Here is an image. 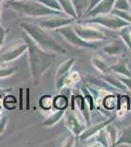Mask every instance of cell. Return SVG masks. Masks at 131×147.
I'll return each mask as SVG.
<instances>
[{
    "label": "cell",
    "mask_w": 131,
    "mask_h": 147,
    "mask_svg": "<svg viewBox=\"0 0 131 147\" xmlns=\"http://www.w3.org/2000/svg\"><path fill=\"white\" fill-rule=\"evenodd\" d=\"M22 38L28 45L30 75H32L33 82L35 84H39L45 72L55 62L56 56L55 53L47 52L39 47L25 30L22 34Z\"/></svg>",
    "instance_id": "1"
},
{
    "label": "cell",
    "mask_w": 131,
    "mask_h": 147,
    "mask_svg": "<svg viewBox=\"0 0 131 147\" xmlns=\"http://www.w3.org/2000/svg\"><path fill=\"white\" fill-rule=\"evenodd\" d=\"M21 28L34 40V42L43 50L51 53L66 54L67 50L57 41V39L46 32V30L39 25L30 22H22Z\"/></svg>",
    "instance_id": "2"
},
{
    "label": "cell",
    "mask_w": 131,
    "mask_h": 147,
    "mask_svg": "<svg viewBox=\"0 0 131 147\" xmlns=\"http://www.w3.org/2000/svg\"><path fill=\"white\" fill-rule=\"evenodd\" d=\"M9 6L26 17L39 18L54 15H65V13L49 8L36 0H11Z\"/></svg>",
    "instance_id": "3"
},
{
    "label": "cell",
    "mask_w": 131,
    "mask_h": 147,
    "mask_svg": "<svg viewBox=\"0 0 131 147\" xmlns=\"http://www.w3.org/2000/svg\"><path fill=\"white\" fill-rule=\"evenodd\" d=\"M83 23L86 24H96V25L103 26L105 28H108L110 30H118L121 28L126 27V26H130L129 23L125 22L118 16L115 15L113 13L108 14H99L94 17H91L90 19L83 21Z\"/></svg>",
    "instance_id": "4"
},
{
    "label": "cell",
    "mask_w": 131,
    "mask_h": 147,
    "mask_svg": "<svg viewBox=\"0 0 131 147\" xmlns=\"http://www.w3.org/2000/svg\"><path fill=\"white\" fill-rule=\"evenodd\" d=\"M73 30L77 32L78 36H80L82 39L87 40L90 42H98L101 40H106L108 37L107 35L99 28L93 27L86 23L77 24L73 27Z\"/></svg>",
    "instance_id": "5"
},
{
    "label": "cell",
    "mask_w": 131,
    "mask_h": 147,
    "mask_svg": "<svg viewBox=\"0 0 131 147\" xmlns=\"http://www.w3.org/2000/svg\"><path fill=\"white\" fill-rule=\"evenodd\" d=\"M57 30H58L59 34H60L62 36L66 39V41H68L70 44L77 47V48L97 49L99 47V45L97 43L87 41V40H84V39H82L80 36H78V35L77 34V32L73 30V27H71L70 25L58 28Z\"/></svg>",
    "instance_id": "6"
},
{
    "label": "cell",
    "mask_w": 131,
    "mask_h": 147,
    "mask_svg": "<svg viewBox=\"0 0 131 147\" xmlns=\"http://www.w3.org/2000/svg\"><path fill=\"white\" fill-rule=\"evenodd\" d=\"M64 120H65V125L68 129L77 137L79 136L87 127L83 117L80 118L78 114L75 112V110L73 109L66 111L64 115Z\"/></svg>",
    "instance_id": "7"
},
{
    "label": "cell",
    "mask_w": 131,
    "mask_h": 147,
    "mask_svg": "<svg viewBox=\"0 0 131 147\" xmlns=\"http://www.w3.org/2000/svg\"><path fill=\"white\" fill-rule=\"evenodd\" d=\"M73 22H75V19L69 17V16L54 15L52 17H50L49 19L41 21L39 26L45 28V30H58L60 28L71 25Z\"/></svg>",
    "instance_id": "8"
},
{
    "label": "cell",
    "mask_w": 131,
    "mask_h": 147,
    "mask_svg": "<svg viewBox=\"0 0 131 147\" xmlns=\"http://www.w3.org/2000/svg\"><path fill=\"white\" fill-rule=\"evenodd\" d=\"M127 46L125 45V43L123 42V40L120 38H116L111 42V43L107 44L102 47V51L105 54L109 56H120L126 53L127 50Z\"/></svg>",
    "instance_id": "9"
},
{
    "label": "cell",
    "mask_w": 131,
    "mask_h": 147,
    "mask_svg": "<svg viewBox=\"0 0 131 147\" xmlns=\"http://www.w3.org/2000/svg\"><path fill=\"white\" fill-rule=\"evenodd\" d=\"M115 119H116V116H112L110 119L104 121V122L97 123V124L92 125H87V127L85 129L84 131L78 136V138H79L80 140H86V139H89L90 137L96 136V134L99 131V130H101L102 129H104V127H106L108 125L111 124V123H113L114 121H115Z\"/></svg>",
    "instance_id": "10"
},
{
    "label": "cell",
    "mask_w": 131,
    "mask_h": 147,
    "mask_svg": "<svg viewBox=\"0 0 131 147\" xmlns=\"http://www.w3.org/2000/svg\"><path fill=\"white\" fill-rule=\"evenodd\" d=\"M116 0H101L95 7H93L91 10H89L85 15L87 17H94L99 14H108L111 13L114 9Z\"/></svg>",
    "instance_id": "11"
},
{
    "label": "cell",
    "mask_w": 131,
    "mask_h": 147,
    "mask_svg": "<svg viewBox=\"0 0 131 147\" xmlns=\"http://www.w3.org/2000/svg\"><path fill=\"white\" fill-rule=\"evenodd\" d=\"M27 50H28V45L26 42L17 44L16 46H14L13 48H11L8 52L4 53L3 55L0 57V61L5 62V63L12 62V61H14L15 59L19 58L21 55H23Z\"/></svg>",
    "instance_id": "12"
},
{
    "label": "cell",
    "mask_w": 131,
    "mask_h": 147,
    "mask_svg": "<svg viewBox=\"0 0 131 147\" xmlns=\"http://www.w3.org/2000/svg\"><path fill=\"white\" fill-rule=\"evenodd\" d=\"M110 71L121 77H131V71L128 68L127 62L124 59H120L114 65L110 66Z\"/></svg>",
    "instance_id": "13"
},
{
    "label": "cell",
    "mask_w": 131,
    "mask_h": 147,
    "mask_svg": "<svg viewBox=\"0 0 131 147\" xmlns=\"http://www.w3.org/2000/svg\"><path fill=\"white\" fill-rule=\"evenodd\" d=\"M101 78L104 80H106V82H108L111 86H113L114 88L118 89V90H120L122 92L127 90L125 84L121 82V80H120V78H118V76H116V74H115V75H112V74H110V73L104 74V75H102Z\"/></svg>",
    "instance_id": "14"
},
{
    "label": "cell",
    "mask_w": 131,
    "mask_h": 147,
    "mask_svg": "<svg viewBox=\"0 0 131 147\" xmlns=\"http://www.w3.org/2000/svg\"><path fill=\"white\" fill-rule=\"evenodd\" d=\"M120 145L131 146V125L123 127L121 134L118 138V140L116 141L114 146H120Z\"/></svg>",
    "instance_id": "15"
},
{
    "label": "cell",
    "mask_w": 131,
    "mask_h": 147,
    "mask_svg": "<svg viewBox=\"0 0 131 147\" xmlns=\"http://www.w3.org/2000/svg\"><path fill=\"white\" fill-rule=\"evenodd\" d=\"M118 116H123L130 109V99L127 95H118Z\"/></svg>",
    "instance_id": "16"
},
{
    "label": "cell",
    "mask_w": 131,
    "mask_h": 147,
    "mask_svg": "<svg viewBox=\"0 0 131 147\" xmlns=\"http://www.w3.org/2000/svg\"><path fill=\"white\" fill-rule=\"evenodd\" d=\"M77 59L75 58H70L68 60H66L65 62H63L59 66L58 70L56 72V76H55V79H58L60 77H63V76L69 75V72L71 69V67L73 66V64L75 63Z\"/></svg>",
    "instance_id": "17"
},
{
    "label": "cell",
    "mask_w": 131,
    "mask_h": 147,
    "mask_svg": "<svg viewBox=\"0 0 131 147\" xmlns=\"http://www.w3.org/2000/svg\"><path fill=\"white\" fill-rule=\"evenodd\" d=\"M91 63H92L93 67L96 68L100 73H102V75H104V74H108V73L111 72V71H110L109 64L107 63L104 59H102L101 57L93 56L92 59H91Z\"/></svg>",
    "instance_id": "18"
},
{
    "label": "cell",
    "mask_w": 131,
    "mask_h": 147,
    "mask_svg": "<svg viewBox=\"0 0 131 147\" xmlns=\"http://www.w3.org/2000/svg\"><path fill=\"white\" fill-rule=\"evenodd\" d=\"M58 1L61 5L62 11H63L67 16L77 20V12H75V7H73V2H71V0H58Z\"/></svg>",
    "instance_id": "19"
},
{
    "label": "cell",
    "mask_w": 131,
    "mask_h": 147,
    "mask_svg": "<svg viewBox=\"0 0 131 147\" xmlns=\"http://www.w3.org/2000/svg\"><path fill=\"white\" fill-rule=\"evenodd\" d=\"M73 4V7L77 12V19L82 18L83 15L88 10V6H89V0H71Z\"/></svg>",
    "instance_id": "20"
},
{
    "label": "cell",
    "mask_w": 131,
    "mask_h": 147,
    "mask_svg": "<svg viewBox=\"0 0 131 147\" xmlns=\"http://www.w3.org/2000/svg\"><path fill=\"white\" fill-rule=\"evenodd\" d=\"M65 113H66V110H57V112L51 114V115L42 123V125H43V127H53V125H56L62 118H64Z\"/></svg>",
    "instance_id": "21"
},
{
    "label": "cell",
    "mask_w": 131,
    "mask_h": 147,
    "mask_svg": "<svg viewBox=\"0 0 131 147\" xmlns=\"http://www.w3.org/2000/svg\"><path fill=\"white\" fill-rule=\"evenodd\" d=\"M88 80L92 85H94L95 88H100L103 91H109L112 90L114 88L113 86H111L106 80H104L102 78H97V77H89Z\"/></svg>",
    "instance_id": "22"
},
{
    "label": "cell",
    "mask_w": 131,
    "mask_h": 147,
    "mask_svg": "<svg viewBox=\"0 0 131 147\" xmlns=\"http://www.w3.org/2000/svg\"><path fill=\"white\" fill-rule=\"evenodd\" d=\"M69 105V97L64 94H59L53 98V107L56 110H66Z\"/></svg>",
    "instance_id": "23"
},
{
    "label": "cell",
    "mask_w": 131,
    "mask_h": 147,
    "mask_svg": "<svg viewBox=\"0 0 131 147\" xmlns=\"http://www.w3.org/2000/svg\"><path fill=\"white\" fill-rule=\"evenodd\" d=\"M96 134H97L96 136L97 142H98L99 144H101V146H105V147L112 146L106 127H104V129H102L101 130H99Z\"/></svg>",
    "instance_id": "24"
},
{
    "label": "cell",
    "mask_w": 131,
    "mask_h": 147,
    "mask_svg": "<svg viewBox=\"0 0 131 147\" xmlns=\"http://www.w3.org/2000/svg\"><path fill=\"white\" fill-rule=\"evenodd\" d=\"M120 30V37L123 40L125 45L127 48L131 51V32H130V27L126 26V27L121 28Z\"/></svg>",
    "instance_id": "25"
},
{
    "label": "cell",
    "mask_w": 131,
    "mask_h": 147,
    "mask_svg": "<svg viewBox=\"0 0 131 147\" xmlns=\"http://www.w3.org/2000/svg\"><path fill=\"white\" fill-rule=\"evenodd\" d=\"M106 129H107V132H108V136H109L112 146H114L116 143V141L118 140V127H116L115 125H113V123H111V124L106 127Z\"/></svg>",
    "instance_id": "26"
},
{
    "label": "cell",
    "mask_w": 131,
    "mask_h": 147,
    "mask_svg": "<svg viewBox=\"0 0 131 147\" xmlns=\"http://www.w3.org/2000/svg\"><path fill=\"white\" fill-rule=\"evenodd\" d=\"M102 104L104 105L105 108H107L108 110H113L114 108L118 105V96L116 95H107L105 98L102 100Z\"/></svg>",
    "instance_id": "27"
},
{
    "label": "cell",
    "mask_w": 131,
    "mask_h": 147,
    "mask_svg": "<svg viewBox=\"0 0 131 147\" xmlns=\"http://www.w3.org/2000/svg\"><path fill=\"white\" fill-rule=\"evenodd\" d=\"M39 106L43 110H50L53 106V98L51 95H43L39 99Z\"/></svg>",
    "instance_id": "28"
},
{
    "label": "cell",
    "mask_w": 131,
    "mask_h": 147,
    "mask_svg": "<svg viewBox=\"0 0 131 147\" xmlns=\"http://www.w3.org/2000/svg\"><path fill=\"white\" fill-rule=\"evenodd\" d=\"M36 1L40 2L41 4H43V5L49 7V8L53 9V10L63 12V11H62L61 5H60V3H59L58 0H36ZM63 13H64V12H63Z\"/></svg>",
    "instance_id": "29"
},
{
    "label": "cell",
    "mask_w": 131,
    "mask_h": 147,
    "mask_svg": "<svg viewBox=\"0 0 131 147\" xmlns=\"http://www.w3.org/2000/svg\"><path fill=\"white\" fill-rule=\"evenodd\" d=\"M111 13L118 16L120 18H121L122 20H124L125 22L129 23L131 25V13L129 11H121V10H116V9H113Z\"/></svg>",
    "instance_id": "30"
},
{
    "label": "cell",
    "mask_w": 131,
    "mask_h": 147,
    "mask_svg": "<svg viewBox=\"0 0 131 147\" xmlns=\"http://www.w3.org/2000/svg\"><path fill=\"white\" fill-rule=\"evenodd\" d=\"M114 9L121 11H130V4L128 0H116Z\"/></svg>",
    "instance_id": "31"
},
{
    "label": "cell",
    "mask_w": 131,
    "mask_h": 147,
    "mask_svg": "<svg viewBox=\"0 0 131 147\" xmlns=\"http://www.w3.org/2000/svg\"><path fill=\"white\" fill-rule=\"evenodd\" d=\"M16 98L13 95H7L3 100V105L8 110H13L16 108Z\"/></svg>",
    "instance_id": "32"
},
{
    "label": "cell",
    "mask_w": 131,
    "mask_h": 147,
    "mask_svg": "<svg viewBox=\"0 0 131 147\" xmlns=\"http://www.w3.org/2000/svg\"><path fill=\"white\" fill-rule=\"evenodd\" d=\"M17 71V67L12 68H1L0 69V78H7L10 77Z\"/></svg>",
    "instance_id": "33"
},
{
    "label": "cell",
    "mask_w": 131,
    "mask_h": 147,
    "mask_svg": "<svg viewBox=\"0 0 131 147\" xmlns=\"http://www.w3.org/2000/svg\"><path fill=\"white\" fill-rule=\"evenodd\" d=\"M75 136H73V134H71V136H67V138L65 140H63L62 142V146H67V147H70V146H73L75 145Z\"/></svg>",
    "instance_id": "34"
},
{
    "label": "cell",
    "mask_w": 131,
    "mask_h": 147,
    "mask_svg": "<svg viewBox=\"0 0 131 147\" xmlns=\"http://www.w3.org/2000/svg\"><path fill=\"white\" fill-rule=\"evenodd\" d=\"M118 78L125 84L127 90L131 91V77H121V76H118Z\"/></svg>",
    "instance_id": "35"
},
{
    "label": "cell",
    "mask_w": 131,
    "mask_h": 147,
    "mask_svg": "<svg viewBox=\"0 0 131 147\" xmlns=\"http://www.w3.org/2000/svg\"><path fill=\"white\" fill-rule=\"evenodd\" d=\"M7 123H8V119H7L6 117H2L1 119H0V134L5 130Z\"/></svg>",
    "instance_id": "36"
},
{
    "label": "cell",
    "mask_w": 131,
    "mask_h": 147,
    "mask_svg": "<svg viewBox=\"0 0 131 147\" xmlns=\"http://www.w3.org/2000/svg\"><path fill=\"white\" fill-rule=\"evenodd\" d=\"M5 35H6L5 28L2 27L1 25H0V47L2 46V44H3L4 39H5Z\"/></svg>",
    "instance_id": "37"
},
{
    "label": "cell",
    "mask_w": 131,
    "mask_h": 147,
    "mask_svg": "<svg viewBox=\"0 0 131 147\" xmlns=\"http://www.w3.org/2000/svg\"><path fill=\"white\" fill-rule=\"evenodd\" d=\"M100 1H101V0H89V6H88V10H87V12L89 11V10H91L93 7L96 6ZM87 12H86V13H87ZM86 13H85V14H86Z\"/></svg>",
    "instance_id": "38"
},
{
    "label": "cell",
    "mask_w": 131,
    "mask_h": 147,
    "mask_svg": "<svg viewBox=\"0 0 131 147\" xmlns=\"http://www.w3.org/2000/svg\"><path fill=\"white\" fill-rule=\"evenodd\" d=\"M24 109V91L23 88H20V110Z\"/></svg>",
    "instance_id": "39"
},
{
    "label": "cell",
    "mask_w": 131,
    "mask_h": 147,
    "mask_svg": "<svg viewBox=\"0 0 131 147\" xmlns=\"http://www.w3.org/2000/svg\"><path fill=\"white\" fill-rule=\"evenodd\" d=\"M30 88H27V90H26V93H27V106H26V108H27V110L30 109Z\"/></svg>",
    "instance_id": "40"
},
{
    "label": "cell",
    "mask_w": 131,
    "mask_h": 147,
    "mask_svg": "<svg viewBox=\"0 0 131 147\" xmlns=\"http://www.w3.org/2000/svg\"><path fill=\"white\" fill-rule=\"evenodd\" d=\"M70 77H71L73 80H75V82H77V80H79V75H78V74H77V72H75L73 74H71Z\"/></svg>",
    "instance_id": "41"
},
{
    "label": "cell",
    "mask_w": 131,
    "mask_h": 147,
    "mask_svg": "<svg viewBox=\"0 0 131 147\" xmlns=\"http://www.w3.org/2000/svg\"><path fill=\"white\" fill-rule=\"evenodd\" d=\"M2 105H3V100H2V98H1V95H0V109H1Z\"/></svg>",
    "instance_id": "42"
},
{
    "label": "cell",
    "mask_w": 131,
    "mask_h": 147,
    "mask_svg": "<svg viewBox=\"0 0 131 147\" xmlns=\"http://www.w3.org/2000/svg\"><path fill=\"white\" fill-rule=\"evenodd\" d=\"M1 1L2 0H0V13H1Z\"/></svg>",
    "instance_id": "43"
},
{
    "label": "cell",
    "mask_w": 131,
    "mask_h": 147,
    "mask_svg": "<svg viewBox=\"0 0 131 147\" xmlns=\"http://www.w3.org/2000/svg\"><path fill=\"white\" fill-rule=\"evenodd\" d=\"M128 2H129V4H130V6H131V0H128Z\"/></svg>",
    "instance_id": "44"
},
{
    "label": "cell",
    "mask_w": 131,
    "mask_h": 147,
    "mask_svg": "<svg viewBox=\"0 0 131 147\" xmlns=\"http://www.w3.org/2000/svg\"><path fill=\"white\" fill-rule=\"evenodd\" d=\"M130 32H131V30H130Z\"/></svg>",
    "instance_id": "45"
}]
</instances>
